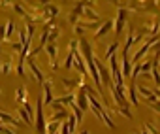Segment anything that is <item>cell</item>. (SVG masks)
<instances>
[{
  "instance_id": "6da1fadb",
  "label": "cell",
  "mask_w": 160,
  "mask_h": 134,
  "mask_svg": "<svg viewBox=\"0 0 160 134\" xmlns=\"http://www.w3.org/2000/svg\"><path fill=\"white\" fill-rule=\"evenodd\" d=\"M34 125H36V132L38 134H45L47 128V121L43 117V96L40 95L36 100V117H34Z\"/></svg>"
},
{
  "instance_id": "7a4b0ae2",
  "label": "cell",
  "mask_w": 160,
  "mask_h": 134,
  "mask_svg": "<svg viewBox=\"0 0 160 134\" xmlns=\"http://www.w3.org/2000/svg\"><path fill=\"white\" fill-rule=\"evenodd\" d=\"M156 42H158V38H156V36H151L149 40H145V42H143V45H141V47L136 51V55H134L132 62H134V64H138V62H139V60H141V59H143L147 53H149V49H151V47H152Z\"/></svg>"
},
{
  "instance_id": "3957f363",
  "label": "cell",
  "mask_w": 160,
  "mask_h": 134,
  "mask_svg": "<svg viewBox=\"0 0 160 134\" xmlns=\"http://www.w3.org/2000/svg\"><path fill=\"white\" fill-rule=\"evenodd\" d=\"M94 62H96V68H98V72H100V78H102V85H106L108 89L113 85V78H111V72L106 68V66L102 64V60L100 59H96L94 57Z\"/></svg>"
},
{
  "instance_id": "277c9868",
  "label": "cell",
  "mask_w": 160,
  "mask_h": 134,
  "mask_svg": "<svg viewBox=\"0 0 160 134\" xmlns=\"http://www.w3.org/2000/svg\"><path fill=\"white\" fill-rule=\"evenodd\" d=\"M126 17H128V10H124V8H121L119 10V13H117V21H115V34L117 36H121L122 34V30H124V27H126Z\"/></svg>"
},
{
  "instance_id": "5b68a950",
  "label": "cell",
  "mask_w": 160,
  "mask_h": 134,
  "mask_svg": "<svg viewBox=\"0 0 160 134\" xmlns=\"http://www.w3.org/2000/svg\"><path fill=\"white\" fill-rule=\"evenodd\" d=\"M109 93H111V96H113V102H115L119 108H128V106H130V100H128L124 95H121V93L115 89V83L109 87Z\"/></svg>"
},
{
  "instance_id": "8992f818",
  "label": "cell",
  "mask_w": 160,
  "mask_h": 134,
  "mask_svg": "<svg viewBox=\"0 0 160 134\" xmlns=\"http://www.w3.org/2000/svg\"><path fill=\"white\" fill-rule=\"evenodd\" d=\"M27 62H28V68H30V72L34 74V78H36V81L43 85V81H45V76H43V72H42V70L38 68V64H36V60H34L32 57H28V59H27Z\"/></svg>"
},
{
  "instance_id": "52a82bcc",
  "label": "cell",
  "mask_w": 160,
  "mask_h": 134,
  "mask_svg": "<svg viewBox=\"0 0 160 134\" xmlns=\"http://www.w3.org/2000/svg\"><path fill=\"white\" fill-rule=\"evenodd\" d=\"M75 104H77V108L81 110V111H87V110L91 108V104H89V96H87V93H85L83 89H79L77 98H75Z\"/></svg>"
},
{
  "instance_id": "ba28073f",
  "label": "cell",
  "mask_w": 160,
  "mask_h": 134,
  "mask_svg": "<svg viewBox=\"0 0 160 134\" xmlns=\"http://www.w3.org/2000/svg\"><path fill=\"white\" fill-rule=\"evenodd\" d=\"M53 83H51V80H45L43 81V104H47V106H51L53 104Z\"/></svg>"
},
{
  "instance_id": "9c48e42d",
  "label": "cell",
  "mask_w": 160,
  "mask_h": 134,
  "mask_svg": "<svg viewBox=\"0 0 160 134\" xmlns=\"http://www.w3.org/2000/svg\"><path fill=\"white\" fill-rule=\"evenodd\" d=\"M45 51H47V55H49L51 68L57 70V68H58V62H57V53H58V49H57V45H55V44H47V45H45Z\"/></svg>"
},
{
  "instance_id": "30bf717a",
  "label": "cell",
  "mask_w": 160,
  "mask_h": 134,
  "mask_svg": "<svg viewBox=\"0 0 160 134\" xmlns=\"http://www.w3.org/2000/svg\"><path fill=\"white\" fill-rule=\"evenodd\" d=\"M83 12H85V2H79V4L72 10V13H70V23H72L73 27L77 25V19L83 15Z\"/></svg>"
},
{
  "instance_id": "8fae6325",
  "label": "cell",
  "mask_w": 160,
  "mask_h": 134,
  "mask_svg": "<svg viewBox=\"0 0 160 134\" xmlns=\"http://www.w3.org/2000/svg\"><path fill=\"white\" fill-rule=\"evenodd\" d=\"M113 27H115V21H111V19H109V21H106V23H104V25H102V27L96 30V40L104 38V36H106V34H108V32H109Z\"/></svg>"
},
{
  "instance_id": "7c38bea8",
  "label": "cell",
  "mask_w": 160,
  "mask_h": 134,
  "mask_svg": "<svg viewBox=\"0 0 160 134\" xmlns=\"http://www.w3.org/2000/svg\"><path fill=\"white\" fill-rule=\"evenodd\" d=\"M0 123L2 125H13V126H21V121H17V119H13L10 113H6V111H0Z\"/></svg>"
},
{
  "instance_id": "4fadbf2b",
  "label": "cell",
  "mask_w": 160,
  "mask_h": 134,
  "mask_svg": "<svg viewBox=\"0 0 160 134\" xmlns=\"http://www.w3.org/2000/svg\"><path fill=\"white\" fill-rule=\"evenodd\" d=\"M68 117H70V113H68L66 110H60V111H55V113L51 115V119H49V121H57V123H64V121H68Z\"/></svg>"
},
{
  "instance_id": "5bb4252c",
  "label": "cell",
  "mask_w": 160,
  "mask_h": 134,
  "mask_svg": "<svg viewBox=\"0 0 160 134\" xmlns=\"http://www.w3.org/2000/svg\"><path fill=\"white\" fill-rule=\"evenodd\" d=\"M121 72H122L124 78H130L132 76V62H130L128 57H122V68H121Z\"/></svg>"
},
{
  "instance_id": "9a60e30c",
  "label": "cell",
  "mask_w": 160,
  "mask_h": 134,
  "mask_svg": "<svg viewBox=\"0 0 160 134\" xmlns=\"http://www.w3.org/2000/svg\"><path fill=\"white\" fill-rule=\"evenodd\" d=\"M132 45H136V42H134V34H132V32H128V34H126L124 47H122V57H128V51H130V47H132Z\"/></svg>"
},
{
  "instance_id": "2e32d148",
  "label": "cell",
  "mask_w": 160,
  "mask_h": 134,
  "mask_svg": "<svg viewBox=\"0 0 160 134\" xmlns=\"http://www.w3.org/2000/svg\"><path fill=\"white\" fill-rule=\"evenodd\" d=\"M75 95L73 93H70V95H66V96H60V98H55L53 102H57V104H60V106H64V104H73L75 102Z\"/></svg>"
},
{
  "instance_id": "e0dca14e",
  "label": "cell",
  "mask_w": 160,
  "mask_h": 134,
  "mask_svg": "<svg viewBox=\"0 0 160 134\" xmlns=\"http://www.w3.org/2000/svg\"><path fill=\"white\" fill-rule=\"evenodd\" d=\"M60 126H62V123L49 121V123H47V128H45V134H58V132H60Z\"/></svg>"
},
{
  "instance_id": "ac0fdd59",
  "label": "cell",
  "mask_w": 160,
  "mask_h": 134,
  "mask_svg": "<svg viewBox=\"0 0 160 134\" xmlns=\"http://www.w3.org/2000/svg\"><path fill=\"white\" fill-rule=\"evenodd\" d=\"M128 100L132 102V106L138 104V87L134 85V81H132V85L128 87Z\"/></svg>"
},
{
  "instance_id": "d6986e66",
  "label": "cell",
  "mask_w": 160,
  "mask_h": 134,
  "mask_svg": "<svg viewBox=\"0 0 160 134\" xmlns=\"http://www.w3.org/2000/svg\"><path fill=\"white\" fill-rule=\"evenodd\" d=\"M117 49H119V42L115 40V42H111V44H109V47L106 49V59L109 60V59H111V57L117 53Z\"/></svg>"
},
{
  "instance_id": "ffe728a7",
  "label": "cell",
  "mask_w": 160,
  "mask_h": 134,
  "mask_svg": "<svg viewBox=\"0 0 160 134\" xmlns=\"http://www.w3.org/2000/svg\"><path fill=\"white\" fill-rule=\"evenodd\" d=\"M70 108H72V113L75 115V119H77V123H81V121H83V113H85V111H81V110H79L75 102H73V104H70Z\"/></svg>"
},
{
  "instance_id": "44dd1931",
  "label": "cell",
  "mask_w": 160,
  "mask_h": 134,
  "mask_svg": "<svg viewBox=\"0 0 160 134\" xmlns=\"http://www.w3.org/2000/svg\"><path fill=\"white\" fill-rule=\"evenodd\" d=\"M73 60H75V51H68V57L64 60V68L66 70H70L72 66H73Z\"/></svg>"
},
{
  "instance_id": "7402d4cb",
  "label": "cell",
  "mask_w": 160,
  "mask_h": 134,
  "mask_svg": "<svg viewBox=\"0 0 160 134\" xmlns=\"http://www.w3.org/2000/svg\"><path fill=\"white\" fill-rule=\"evenodd\" d=\"M19 117H21V119H23L27 125H32V123H34V119H32V117L27 113V110H25V108H19Z\"/></svg>"
},
{
  "instance_id": "603a6c76",
  "label": "cell",
  "mask_w": 160,
  "mask_h": 134,
  "mask_svg": "<svg viewBox=\"0 0 160 134\" xmlns=\"http://www.w3.org/2000/svg\"><path fill=\"white\" fill-rule=\"evenodd\" d=\"M151 70H152V60L141 62V72H143V76H151Z\"/></svg>"
},
{
  "instance_id": "cb8c5ba5",
  "label": "cell",
  "mask_w": 160,
  "mask_h": 134,
  "mask_svg": "<svg viewBox=\"0 0 160 134\" xmlns=\"http://www.w3.org/2000/svg\"><path fill=\"white\" fill-rule=\"evenodd\" d=\"M62 85H64L66 89H73V87H77V85H79V80L75 81V80H68V78H62Z\"/></svg>"
},
{
  "instance_id": "d4e9b609",
  "label": "cell",
  "mask_w": 160,
  "mask_h": 134,
  "mask_svg": "<svg viewBox=\"0 0 160 134\" xmlns=\"http://www.w3.org/2000/svg\"><path fill=\"white\" fill-rule=\"evenodd\" d=\"M66 123H68V126H70V132L73 134V132H75V126L79 125V123H77V119H75V115L72 113V115L68 117V121H66Z\"/></svg>"
},
{
  "instance_id": "484cf974",
  "label": "cell",
  "mask_w": 160,
  "mask_h": 134,
  "mask_svg": "<svg viewBox=\"0 0 160 134\" xmlns=\"http://www.w3.org/2000/svg\"><path fill=\"white\" fill-rule=\"evenodd\" d=\"M13 32H15V23H13V21H8V23H6V40L12 38Z\"/></svg>"
},
{
  "instance_id": "4316f807",
  "label": "cell",
  "mask_w": 160,
  "mask_h": 134,
  "mask_svg": "<svg viewBox=\"0 0 160 134\" xmlns=\"http://www.w3.org/2000/svg\"><path fill=\"white\" fill-rule=\"evenodd\" d=\"M17 102H27V89L25 87H19L17 89Z\"/></svg>"
},
{
  "instance_id": "83f0119b",
  "label": "cell",
  "mask_w": 160,
  "mask_h": 134,
  "mask_svg": "<svg viewBox=\"0 0 160 134\" xmlns=\"http://www.w3.org/2000/svg\"><path fill=\"white\" fill-rule=\"evenodd\" d=\"M151 76H152L154 83H156V85H160V70H158V66H154V64H152V70H151Z\"/></svg>"
},
{
  "instance_id": "f1b7e54d",
  "label": "cell",
  "mask_w": 160,
  "mask_h": 134,
  "mask_svg": "<svg viewBox=\"0 0 160 134\" xmlns=\"http://www.w3.org/2000/svg\"><path fill=\"white\" fill-rule=\"evenodd\" d=\"M139 74H141V62L134 64V68H132V76H130V78H132V81H134V80H136Z\"/></svg>"
},
{
  "instance_id": "f546056e",
  "label": "cell",
  "mask_w": 160,
  "mask_h": 134,
  "mask_svg": "<svg viewBox=\"0 0 160 134\" xmlns=\"http://www.w3.org/2000/svg\"><path fill=\"white\" fill-rule=\"evenodd\" d=\"M158 28H160V21L156 19V21L152 23V27H151V30H149V32H151V36H156V34H158Z\"/></svg>"
},
{
  "instance_id": "4dcf8cb0",
  "label": "cell",
  "mask_w": 160,
  "mask_h": 134,
  "mask_svg": "<svg viewBox=\"0 0 160 134\" xmlns=\"http://www.w3.org/2000/svg\"><path fill=\"white\" fill-rule=\"evenodd\" d=\"M17 76L25 78V62H23V60H19V62H17Z\"/></svg>"
},
{
  "instance_id": "1f68e13d",
  "label": "cell",
  "mask_w": 160,
  "mask_h": 134,
  "mask_svg": "<svg viewBox=\"0 0 160 134\" xmlns=\"http://www.w3.org/2000/svg\"><path fill=\"white\" fill-rule=\"evenodd\" d=\"M0 70H2V74H10V72H12V62L6 60L2 66H0Z\"/></svg>"
},
{
  "instance_id": "d6a6232c",
  "label": "cell",
  "mask_w": 160,
  "mask_h": 134,
  "mask_svg": "<svg viewBox=\"0 0 160 134\" xmlns=\"http://www.w3.org/2000/svg\"><path fill=\"white\" fill-rule=\"evenodd\" d=\"M57 38H58V30H57V28H53V30L49 32V42H47V44H55V40H57Z\"/></svg>"
},
{
  "instance_id": "836d02e7",
  "label": "cell",
  "mask_w": 160,
  "mask_h": 134,
  "mask_svg": "<svg viewBox=\"0 0 160 134\" xmlns=\"http://www.w3.org/2000/svg\"><path fill=\"white\" fill-rule=\"evenodd\" d=\"M117 111H119V113H122V115H124L126 119H132V111H130L128 108H119Z\"/></svg>"
},
{
  "instance_id": "e575fe53",
  "label": "cell",
  "mask_w": 160,
  "mask_h": 134,
  "mask_svg": "<svg viewBox=\"0 0 160 134\" xmlns=\"http://www.w3.org/2000/svg\"><path fill=\"white\" fill-rule=\"evenodd\" d=\"M58 134H72V132H70V126H68V123H66V121L62 123V126H60V132H58Z\"/></svg>"
},
{
  "instance_id": "d590c367",
  "label": "cell",
  "mask_w": 160,
  "mask_h": 134,
  "mask_svg": "<svg viewBox=\"0 0 160 134\" xmlns=\"http://www.w3.org/2000/svg\"><path fill=\"white\" fill-rule=\"evenodd\" d=\"M6 40V25H0V42Z\"/></svg>"
},
{
  "instance_id": "8d00e7d4",
  "label": "cell",
  "mask_w": 160,
  "mask_h": 134,
  "mask_svg": "<svg viewBox=\"0 0 160 134\" xmlns=\"http://www.w3.org/2000/svg\"><path fill=\"white\" fill-rule=\"evenodd\" d=\"M77 44H79V42L72 40V42H70V51H77Z\"/></svg>"
},
{
  "instance_id": "74e56055",
  "label": "cell",
  "mask_w": 160,
  "mask_h": 134,
  "mask_svg": "<svg viewBox=\"0 0 160 134\" xmlns=\"http://www.w3.org/2000/svg\"><path fill=\"white\" fill-rule=\"evenodd\" d=\"M73 30H75V34H83V32H85V30H83L81 27H79V25H75V27H73Z\"/></svg>"
},
{
  "instance_id": "f35d334b",
  "label": "cell",
  "mask_w": 160,
  "mask_h": 134,
  "mask_svg": "<svg viewBox=\"0 0 160 134\" xmlns=\"http://www.w3.org/2000/svg\"><path fill=\"white\" fill-rule=\"evenodd\" d=\"M79 134H91L89 130H81V132H79Z\"/></svg>"
},
{
  "instance_id": "ab89813d",
  "label": "cell",
  "mask_w": 160,
  "mask_h": 134,
  "mask_svg": "<svg viewBox=\"0 0 160 134\" xmlns=\"http://www.w3.org/2000/svg\"><path fill=\"white\" fill-rule=\"evenodd\" d=\"M132 134H136V132H132Z\"/></svg>"
},
{
  "instance_id": "60d3db41",
  "label": "cell",
  "mask_w": 160,
  "mask_h": 134,
  "mask_svg": "<svg viewBox=\"0 0 160 134\" xmlns=\"http://www.w3.org/2000/svg\"><path fill=\"white\" fill-rule=\"evenodd\" d=\"M158 6H160V4H158Z\"/></svg>"
}]
</instances>
